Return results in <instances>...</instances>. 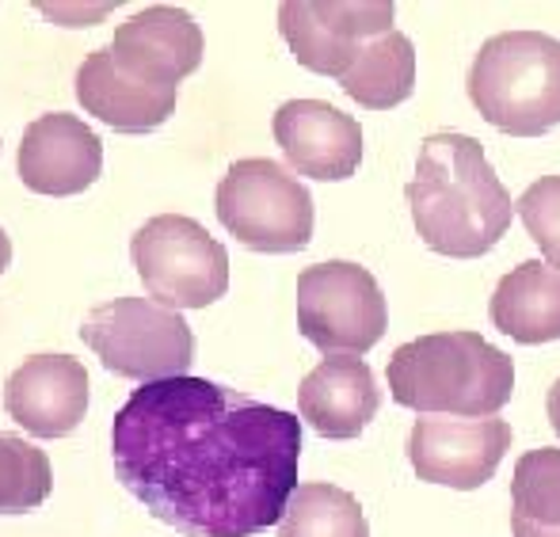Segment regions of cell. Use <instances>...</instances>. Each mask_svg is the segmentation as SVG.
<instances>
[{
    "instance_id": "cell-15",
    "label": "cell",
    "mask_w": 560,
    "mask_h": 537,
    "mask_svg": "<svg viewBox=\"0 0 560 537\" xmlns=\"http://www.w3.org/2000/svg\"><path fill=\"white\" fill-rule=\"evenodd\" d=\"M382 408L377 377L359 354H328L298 385V412L325 439H359Z\"/></svg>"
},
{
    "instance_id": "cell-18",
    "label": "cell",
    "mask_w": 560,
    "mask_h": 537,
    "mask_svg": "<svg viewBox=\"0 0 560 537\" xmlns=\"http://www.w3.org/2000/svg\"><path fill=\"white\" fill-rule=\"evenodd\" d=\"M339 89L354 100V104L370 110H389L405 104L416 89V50L412 38L400 35L397 27L389 35L370 38L359 50L354 66L339 77Z\"/></svg>"
},
{
    "instance_id": "cell-23",
    "label": "cell",
    "mask_w": 560,
    "mask_h": 537,
    "mask_svg": "<svg viewBox=\"0 0 560 537\" xmlns=\"http://www.w3.org/2000/svg\"><path fill=\"white\" fill-rule=\"evenodd\" d=\"M546 412H549V423H553V431L560 434V377L553 385H549V397H546Z\"/></svg>"
},
{
    "instance_id": "cell-7",
    "label": "cell",
    "mask_w": 560,
    "mask_h": 537,
    "mask_svg": "<svg viewBox=\"0 0 560 537\" xmlns=\"http://www.w3.org/2000/svg\"><path fill=\"white\" fill-rule=\"evenodd\" d=\"M141 287L168 310H207L229 290V252L195 218H149L130 244Z\"/></svg>"
},
{
    "instance_id": "cell-9",
    "label": "cell",
    "mask_w": 560,
    "mask_h": 537,
    "mask_svg": "<svg viewBox=\"0 0 560 537\" xmlns=\"http://www.w3.org/2000/svg\"><path fill=\"white\" fill-rule=\"evenodd\" d=\"M393 15L389 0H287L279 31L305 69L339 81L370 38L389 35Z\"/></svg>"
},
{
    "instance_id": "cell-20",
    "label": "cell",
    "mask_w": 560,
    "mask_h": 537,
    "mask_svg": "<svg viewBox=\"0 0 560 537\" xmlns=\"http://www.w3.org/2000/svg\"><path fill=\"white\" fill-rule=\"evenodd\" d=\"M279 537H370L366 511L351 492L325 480L298 485L279 523Z\"/></svg>"
},
{
    "instance_id": "cell-11",
    "label": "cell",
    "mask_w": 560,
    "mask_h": 537,
    "mask_svg": "<svg viewBox=\"0 0 560 537\" xmlns=\"http://www.w3.org/2000/svg\"><path fill=\"white\" fill-rule=\"evenodd\" d=\"M23 187L50 199L81 195L104 172V141L77 115H43L23 130L20 156H15Z\"/></svg>"
},
{
    "instance_id": "cell-4",
    "label": "cell",
    "mask_w": 560,
    "mask_h": 537,
    "mask_svg": "<svg viewBox=\"0 0 560 537\" xmlns=\"http://www.w3.org/2000/svg\"><path fill=\"white\" fill-rule=\"evenodd\" d=\"M469 100L488 126L511 138H541L560 126V38L503 31L477 50Z\"/></svg>"
},
{
    "instance_id": "cell-19",
    "label": "cell",
    "mask_w": 560,
    "mask_h": 537,
    "mask_svg": "<svg viewBox=\"0 0 560 537\" xmlns=\"http://www.w3.org/2000/svg\"><path fill=\"white\" fill-rule=\"evenodd\" d=\"M511 537H560V450L538 446L515 462Z\"/></svg>"
},
{
    "instance_id": "cell-12",
    "label": "cell",
    "mask_w": 560,
    "mask_h": 537,
    "mask_svg": "<svg viewBox=\"0 0 560 537\" xmlns=\"http://www.w3.org/2000/svg\"><path fill=\"white\" fill-rule=\"evenodd\" d=\"M89 370L73 354H31L4 385V408L35 439H61L89 416Z\"/></svg>"
},
{
    "instance_id": "cell-21",
    "label": "cell",
    "mask_w": 560,
    "mask_h": 537,
    "mask_svg": "<svg viewBox=\"0 0 560 537\" xmlns=\"http://www.w3.org/2000/svg\"><path fill=\"white\" fill-rule=\"evenodd\" d=\"M54 492L50 457L20 434H0V515H27Z\"/></svg>"
},
{
    "instance_id": "cell-6",
    "label": "cell",
    "mask_w": 560,
    "mask_h": 537,
    "mask_svg": "<svg viewBox=\"0 0 560 537\" xmlns=\"http://www.w3.org/2000/svg\"><path fill=\"white\" fill-rule=\"evenodd\" d=\"M218 221L252 252L282 256L313 241V195L267 156L236 161L218 184Z\"/></svg>"
},
{
    "instance_id": "cell-14",
    "label": "cell",
    "mask_w": 560,
    "mask_h": 537,
    "mask_svg": "<svg viewBox=\"0 0 560 537\" xmlns=\"http://www.w3.org/2000/svg\"><path fill=\"white\" fill-rule=\"evenodd\" d=\"M112 58L122 73L145 84H172L202 66V31L184 8L153 4L115 31Z\"/></svg>"
},
{
    "instance_id": "cell-10",
    "label": "cell",
    "mask_w": 560,
    "mask_h": 537,
    "mask_svg": "<svg viewBox=\"0 0 560 537\" xmlns=\"http://www.w3.org/2000/svg\"><path fill=\"white\" fill-rule=\"evenodd\" d=\"M511 450V428L500 416H420L408 434V462L428 485H446L457 492L488 485Z\"/></svg>"
},
{
    "instance_id": "cell-5",
    "label": "cell",
    "mask_w": 560,
    "mask_h": 537,
    "mask_svg": "<svg viewBox=\"0 0 560 537\" xmlns=\"http://www.w3.org/2000/svg\"><path fill=\"white\" fill-rule=\"evenodd\" d=\"M81 339L112 374L130 382H161L191 370L195 331L184 313L153 297H115L84 317Z\"/></svg>"
},
{
    "instance_id": "cell-1",
    "label": "cell",
    "mask_w": 560,
    "mask_h": 537,
    "mask_svg": "<svg viewBox=\"0 0 560 537\" xmlns=\"http://www.w3.org/2000/svg\"><path fill=\"white\" fill-rule=\"evenodd\" d=\"M112 454L118 485L172 530L256 537L298 488L302 416L207 377H161L118 408Z\"/></svg>"
},
{
    "instance_id": "cell-8",
    "label": "cell",
    "mask_w": 560,
    "mask_h": 537,
    "mask_svg": "<svg viewBox=\"0 0 560 537\" xmlns=\"http://www.w3.org/2000/svg\"><path fill=\"white\" fill-rule=\"evenodd\" d=\"M389 328V305L362 264L328 259L298 275V331L325 354H366Z\"/></svg>"
},
{
    "instance_id": "cell-16",
    "label": "cell",
    "mask_w": 560,
    "mask_h": 537,
    "mask_svg": "<svg viewBox=\"0 0 560 537\" xmlns=\"http://www.w3.org/2000/svg\"><path fill=\"white\" fill-rule=\"evenodd\" d=\"M77 100L92 118L118 133H149L164 126L176 110L172 84H145L115 66L112 50H92L77 73Z\"/></svg>"
},
{
    "instance_id": "cell-2",
    "label": "cell",
    "mask_w": 560,
    "mask_h": 537,
    "mask_svg": "<svg viewBox=\"0 0 560 537\" xmlns=\"http://www.w3.org/2000/svg\"><path fill=\"white\" fill-rule=\"evenodd\" d=\"M420 241L446 259H477L511 229L503 179L488 164L485 145L465 133H431L416 156V176L405 187Z\"/></svg>"
},
{
    "instance_id": "cell-24",
    "label": "cell",
    "mask_w": 560,
    "mask_h": 537,
    "mask_svg": "<svg viewBox=\"0 0 560 537\" xmlns=\"http://www.w3.org/2000/svg\"><path fill=\"white\" fill-rule=\"evenodd\" d=\"M8 264H12V241H8V233L0 229V275L8 271Z\"/></svg>"
},
{
    "instance_id": "cell-22",
    "label": "cell",
    "mask_w": 560,
    "mask_h": 537,
    "mask_svg": "<svg viewBox=\"0 0 560 537\" xmlns=\"http://www.w3.org/2000/svg\"><path fill=\"white\" fill-rule=\"evenodd\" d=\"M515 207L546 264L560 271V176H541L538 184L526 187Z\"/></svg>"
},
{
    "instance_id": "cell-13",
    "label": "cell",
    "mask_w": 560,
    "mask_h": 537,
    "mask_svg": "<svg viewBox=\"0 0 560 537\" xmlns=\"http://www.w3.org/2000/svg\"><path fill=\"white\" fill-rule=\"evenodd\" d=\"M271 130L290 168L320 184L351 179L362 164V126L325 100H290L275 110Z\"/></svg>"
},
{
    "instance_id": "cell-17",
    "label": "cell",
    "mask_w": 560,
    "mask_h": 537,
    "mask_svg": "<svg viewBox=\"0 0 560 537\" xmlns=\"http://www.w3.org/2000/svg\"><path fill=\"white\" fill-rule=\"evenodd\" d=\"M492 324L515 343H553L560 339V271L549 264H518L503 275L492 294Z\"/></svg>"
},
{
    "instance_id": "cell-3",
    "label": "cell",
    "mask_w": 560,
    "mask_h": 537,
    "mask_svg": "<svg viewBox=\"0 0 560 537\" xmlns=\"http://www.w3.org/2000/svg\"><path fill=\"white\" fill-rule=\"evenodd\" d=\"M385 382L400 408L420 416H495L515 393V362L477 331H435L397 347Z\"/></svg>"
}]
</instances>
